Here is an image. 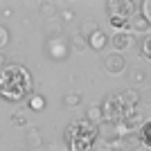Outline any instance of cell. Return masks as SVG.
<instances>
[{"instance_id": "ac0fdd59", "label": "cell", "mask_w": 151, "mask_h": 151, "mask_svg": "<svg viewBox=\"0 0 151 151\" xmlns=\"http://www.w3.org/2000/svg\"><path fill=\"white\" fill-rule=\"evenodd\" d=\"M41 14L43 16H47V18H54V16H59V7L54 5V2H41Z\"/></svg>"}, {"instance_id": "e0dca14e", "label": "cell", "mask_w": 151, "mask_h": 151, "mask_svg": "<svg viewBox=\"0 0 151 151\" xmlns=\"http://www.w3.org/2000/svg\"><path fill=\"white\" fill-rule=\"evenodd\" d=\"M70 47H75V50H79V52H83L86 47H88V41L77 32V34H72V38H70Z\"/></svg>"}, {"instance_id": "9a60e30c", "label": "cell", "mask_w": 151, "mask_h": 151, "mask_svg": "<svg viewBox=\"0 0 151 151\" xmlns=\"http://www.w3.org/2000/svg\"><path fill=\"white\" fill-rule=\"evenodd\" d=\"M86 120H88L90 124H97V126L104 122V111H101L99 104H93V106L86 111Z\"/></svg>"}, {"instance_id": "8992f818", "label": "cell", "mask_w": 151, "mask_h": 151, "mask_svg": "<svg viewBox=\"0 0 151 151\" xmlns=\"http://www.w3.org/2000/svg\"><path fill=\"white\" fill-rule=\"evenodd\" d=\"M104 68H106L108 75H120V72H124L126 61H124L122 54L113 52V54H106V57H104Z\"/></svg>"}, {"instance_id": "277c9868", "label": "cell", "mask_w": 151, "mask_h": 151, "mask_svg": "<svg viewBox=\"0 0 151 151\" xmlns=\"http://www.w3.org/2000/svg\"><path fill=\"white\" fill-rule=\"evenodd\" d=\"M140 5L135 0H108L106 2V12L111 18H122V20H131L138 14Z\"/></svg>"}, {"instance_id": "8fae6325", "label": "cell", "mask_w": 151, "mask_h": 151, "mask_svg": "<svg viewBox=\"0 0 151 151\" xmlns=\"http://www.w3.org/2000/svg\"><path fill=\"white\" fill-rule=\"evenodd\" d=\"M97 135H99L101 140H106L108 145H113L115 140L120 138V135H117V126L111 124V122H101L99 129H97Z\"/></svg>"}, {"instance_id": "d6986e66", "label": "cell", "mask_w": 151, "mask_h": 151, "mask_svg": "<svg viewBox=\"0 0 151 151\" xmlns=\"http://www.w3.org/2000/svg\"><path fill=\"white\" fill-rule=\"evenodd\" d=\"M81 104V95L79 93H68V95H63V106H68V108H75Z\"/></svg>"}, {"instance_id": "44dd1931", "label": "cell", "mask_w": 151, "mask_h": 151, "mask_svg": "<svg viewBox=\"0 0 151 151\" xmlns=\"http://www.w3.org/2000/svg\"><path fill=\"white\" fill-rule=\"evenodd\" d=\"M99 29V25H97V23H93V20H88V23H83L81 25V29H79V34H81L83 38H88L90 34H95V32Z\"/></svg>"}, {"instance_id": "484cf974", "label": "cell", "mask_w": 151, "mask_h": 151, "mask_svg": "<svg viewBox=\"0 0 151 151\" xmlns=\"http://www.w3.org/2000/svg\"><path fill=\"white\" fill-rule=\"evenodd\" d=\"M12 122H14V124H20V126H27V117L23 113H14Z\"/></svg>"}, {"instance_id": "ba28073f", "label": "cell", "mask_w": 151, "mask_h": 151, "mask_svg": "<svg viewBox=\"0 0 151 151\" xmlns=\"http://www.w3.org/2000/svg\"><path fill=\"white\" fill-rule=\"evenodd\" d=\"M122 140V149L124 151H140L142 149V135H140V131H131V133H124V135H120Z\"/></svg>"}, {"instance_id": "9c48e42d", "label": "cell", "mask_w": 151, "mask_h": 151, "mask_svg": "<svg viewBox=\"0 0 151 151\" xmlns=\"http://www.w3.org/2000/svg\"><path fill=\"white\" fill-rule=\"evenodd\" d=\"M111 45H113L115 52H124L133 45V36L131 32H115V36L111 38Z\"/></svg>"}, {"instance_id": "7a4b0ae2", "label": "cell", "mask_w": 151, "mask_h": 151, "mask_svg": "<svg viewBox=\"0 0 151 151\" xmlns=\"http://www.w3.org/2000/svg\"><path fill=\"white\" fill-rule=\"evenodd\" d=\"M97 140V129L86 117L70 122L63 131V142L68 145V151H90Z\"/></svg>"}, {"instance_id": "4316f807", "label": "cell", "mask_w": 151, "mask_h": 151, "mask_svg": "<svg viewBox=\"0 0 151 151\" xmlns=\"http://www.w3.org/2000/svg\"><path fill=\"white\" fill-rule=\"evenodd\" d=\"M140 101H147V104H151V90H145V93H140Z\"/></svg>"}, {"instance_id": "cb8c5ba5", "label": "cell", "mask_w": 151, "mask_h": 151, "mask_svg": "<svg viewBox=\"0 0 151 151\" xmlns=\"http://www.w3.org/2000/svg\"><path fill=\"white\" fill-rule=\"evenodd\" d=\"M59 16H61L63 23H72V20H75V12H72V9H61Z\"/></svg>"}, {"instance_id": "5b68a950", "label": "cell", "mask_w": 151, "mask_h": 151, "mask_svg": "<svg viewBox=\"0 0 151 151\" xmlns=\"http://www.w3.org/2000/svg\"><path fill=\"white\" fill-rule=\"evenodd\" d=\"M142 124H145V115H142V111H140V108H131V111H124V113H122L120 126H124L126 133L140 131V129H142Z\"/></svg>"}, {"instance_id": "83f0119b", "label": "cell", "mask_w": 151, "mask_h": 151, "mask_svg": "<svg viewBox=\"0 0 151 151\" xmlns=\"http://www.w3.org/2000/svg\"><path fill=\"white\" fill-rule=\"evenodd\" d=\"M5 65H7V57H5V54H2V52H0V70L5 68Z\"/></svg>"}, {"instance_id": "7402d4cb", "label": "cell", "mask_w": 151, "mask_h": 151, "mask_svg": "<svg viewBox=\"0 0 151 151\" xmlns=\"http://www.w3.org/2000/svg\"><path fill=\"white\" fill-rule=\"evenodd\" d=\"M140 50H142V57L151 61V34L142 38V43H140Z\"/></svg>"}, {"instance_id": "52a82bcc", "label": "cell", "mask_w": 151, "mask_h": 151, "mask_svg": "<svg viewBox=\"0 0 151 151\" xmlns=\"http://www.w3.org/2000/svg\"><path fill=\"white\" fill-rule=\"evenodd\" d=\"M115 97H117V101H120V106L124 108V111L138 108V104H140V93H138V90H133V88L122 90V93H120V95H115Z\"/></svg>"}, {"instance_id": "2e32d148", "label": "cell", "mask_w": 151, "mask_h": 151, "mask_svg": "<svg viewBox=\"0 0 151 151\" xmlns=\"http://www.w3.org/2000/svg\"><path fill=\"white\" fill-rule=\"evenodd\" d=\"M147 81V72L140 68H133L131 72H129V83L131 86H142V83Z\"/></svg>"}, {"instance_id": "5bb4252c", "label": "cell", "mask_w": 151, "mask_h": 151, "mask_svg": "<svg viewBox=\"0 0 151 151\" xmlns=\"http://www.w3.org/2000/svg\"><path fill=\"white\" fill-rule=\"evenodd\" d=\"M27 106L34 111V113H41V111H45V106H47V101H45V97L41 93H32L29 99H27Z\"/></svg>"}, {"instance_id": "6da1fadb", "label": "cell", "mask_w": 151, "mask_h": 151, "mask_svg": "<svg viewBox=\"0 0 151 151\" xmlns=\"http://www.w3.org/2000/svg\"><path fill=\"white\" fill-rule=\"evenodd\" d=\"M32 75L25 65L12 63L0 70V99L18 104L23 99H29L32 95Z\"/></svg>"}, {"instance_id": "30bf717a", "label": "cell", "mask_w": 151, "mask_h": 151, "mask_svg": "<svg viewBox=\"0 0 151 151\" xmlns=\"http://www.w3.org/2000/svg\"><path fill=\"white\" fill-rule=\"evenodd\" d=\"M86 41H88V47H90V50H95V52H101L108 43H111V38L106 36V32H104V29H97L95 34H90Z\"/></svg>"}, {"instance_id": "3957f363", "label": "cell", "mask_w": 151, "mask_h": 151, "mask_svg": "<svg viewBox=\"0 0 151 151\" xmlns=\"http://www.w3.org/2000/svg\"><path fill=\"white\" fill-rule=\"evenodd\" d=\"M45 54L52 59V61H63V59H68L70 54V43L65 38H61V34L52 29L47 41H45Z\"/></svg>"}, {"instance_id": "ffe728a7", "label": "cell", "mask_w": 151, "mask_h": 151, "mask_svg": "<svg viewBox=\"0 0 151 151\" xmlns=\"http://www.w3.org/2000/svg\"><path fill=\"white\" fill-rule=\"evenodd\" d=\"M140 135H142V145L151 151V122H145L142 129H140Z\"/></svg>"}, {"instance_id": "603a6c76", "label": "cell", "mask_w": 151, "mask_h": 151, "mask_svg": "<svg viewBox=\"0 0 151 151\" xmlns=\"http://www.w3.org/2000/svg\"><path fill=\"white\" fill-rule=\"evenodd\" d=\"M9 41H12L9 29H7L5 25H0V50H2V47H7V45H9Z\"/></svg>"}, {"instance_id": "7c38bea8", "label": "cell", "mask_w": 151, "mask_h": 151, "mask_svg": "<svg viewBox=\"0 0 151 151\" xmlns=\"http://www.w3.org/2000/svg\"><path fill=\"white\" fill-rule=\"evenodd\" d=\"M25 145H29L32 149H38V147H43V135L38 131L36 126H29L25 131Z\"/></svg>"}, {"instance_id": "d4e9b609", "label": "cell", "mask_w": 151, "mask_h": 151, "mask_svg": "<svg viewBox=\"0 0 151 151\" xmlns=\"http://www.w3.org/2000/svg\"><path fill=\"white\" fill-rule=\"evenodd\" d=\"M140 9H142V16L151 23V0H145V2L140 5Z\"/></svg>"}, {"instance_id": "4fadbf2b", "label": "cell", "mask_w": 151, "mask_h": 151, "mask_svg": "<svg viewBox=\"0 0 151 151\" xmlns=\"http://www.w3.org/2000/svg\"><path fill=\"white\" fill-rule=\"evenodd\" d=\"M149 27H151V23L142 16V14H135L131 20H129V29H133V32H138V34H145V32H149Z\"/></svg>"}]
</instances>
